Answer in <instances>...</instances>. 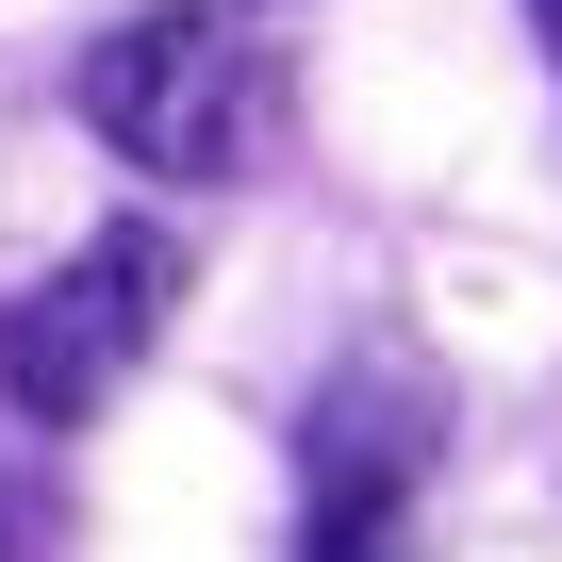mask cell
Here are the masks:
<instances>
[{
    "instance_id": "cell-1",
    "label": "cell",
    "mask_w": 562,
    "mask_h": 562,
    "mask_svg": "<svg viewBox=\"0 0 562 562\" xmlns=\"http://www.w3.org/2000/svg\"><path fill=\"white\" fill-rule=\"evenodd\" d=\"M83 133L149 182H215L248 149V50L199 18V0H149V18H116L83 50Z\"/></svg>"
},
{
    "instance_id": "cell-2",
    "label": "cell",
    "mask_w": 562,
    "mask_h": 562,
    "mask_svg": "<svg viewBox=\"0 0 562 562\" xmlns=\"http://www.w3.org/2000/svg\"><path fill=\"white\" fill-rule=\"evenodd\" d=\"M166 299H182V248L166 232H100L83 265H50L34 299L0 315V397H18L34 430H83L133 381V348L166 331Z\"/></svg>"
},
{
    "instance_id": "cell-3",
    "label": "cell",
    "mask_w": 562,
    "mask_h": 562,
    "mask_svg": "<svg viewBox=\"0 0 562 562\" xmlns=\"http://www.w3.org/2000/svg\"><path fill=\"white\" fill-rule=\"evenodd\" d=\"M430 463V381L414 364H348L315 397V513H397Z\"/></svg>"
},
{
    "instance_id": "cell-4",
    "label": "cell",
    "mask_w": 562,
    "mask_h": 562,
    "mask_svg": "<svg viewBox=\"0 0 562 562\" xmlns=\"http://www.w3.org/2000/svg\"><path fill=\"white\" fill-rule=\"evenodd\" d=\"M315 562H414L397 513H315Z\"/></svg>"
},
{
    "instance_id": "cell-5",
    "label": "cell",
    "mask_w": 562,
    "mask_h": 562,
    "mask_svg": "<svg viewBox=\"0 0 562 562\" xmlns=\"http://www.w3.org/2000/svg\"><path fill=\"white\" fill-rule=\"evenodd\" d=\"M529 18H546V67H562V0H529Z\"/></svg>"
}]
</instances>
